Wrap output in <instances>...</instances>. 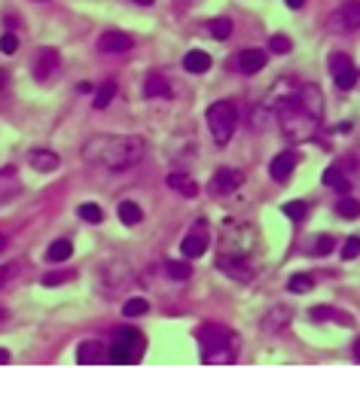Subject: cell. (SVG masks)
I'll return each instance as SVG.
<instances>
[{
	"instance_id": "1",
	"label": "cell",
	"mask_w": 360,
	"mask_h": 399,
	"mask_svg": "<svg viewBox=\"0 0 360 399\" xmlns=\"http://www.w3.org/2000/svg\"><path fill=\"white\" fill-rule=\"evenodd\" d=\"M146 156L144 137L135 135H98L83 146V159L107 171H126Z\"/></svg>"
},
{
	"instance_id": "2",
	"label": "cell",
	"mask_w": 360,
	"mask_h": 399,
	"mask_svg": "<svg viewBox=\"0 0 360 399\" xmlns=\"http://www.w3.org/2000/svg\"><path fill=\"white\" fill-rule=\"evenodd\" d=\"M321 119H324V116L312 113L308 107L299 104V95H296V101H293L287 110L278 113V125H281L284 137H287L290 144H305V140H312L314 135H318V128H321Z\"/></svg>"
},
{
	"instance_id": "3",
	"label": "cell",
	"mask_w": 360,
	"mask_h": 399,
	"mask_svg": "<svg viewBox=\"0 0 360 399\" xmlns=\"http://www.w3.org/2000/svg\"><path fill=\"white\" fill-rule=\"evenodd\" d=\"M198 342H202V360L205 363H232L235 353H238V342H235V332L217 323H205L198 329Z\"/></svg>"
},
{
	"instance_id": "4",
	"label": "cell",
	"mask_w": 360,
	"mask_h": 399,
	"mask_svg": "<svg viewBox=\"0 0 360 399\" xmlns=\"http://www.w3.org/2000/svg\"><path fill=\"white\" fill-rule=\"evenodd\" d=\"M205 119H208L214 144L226 146L232 140L235 128H238V110H235V104H229V101H214V104L208 107V113H205Z\"/></svg>"
},
{
	"instance_id": "5",
	"label": "cell",
	"mask_w": 360,
	"mask_h": 399,
	"mask_svg": "<svg viewBox=\"0 0 360 399\" xmlns=\"http://www.w3.org/2000/svg\"><path fill=\"white\" fill-rule=\"evenodd\" d=\"M141 353H144V335L138 329H116L113 342L107 344V357L116 366L135 363V360H141Z\"/></svg>"
},
{
	"instance_id": "6",
	"label": "cell",
	"mask_w": 360,
	"mask_h": 399,
	"mask_svg": "<svg viewBox=\"0 0 360 399\" xmlns=\"http://www.w3.org/2000/svg\"><path fill=\"white\" fill-rule=\"evenodd\" d=\"M254 228L251 226H241V223H226L223 226V253L229 256H247L254 250Z\"/></svg>"
},
{
	"instance_id": "7",
	"label": "cell",
	"mask_w": 360,
	"mask_h": 399,
	"mask_svg": "<svg viewBox=\"0 0 360 399\" xmlns=\"http://www.w3.org/2000/svg\"><path fill=\"white\" fill-rule=\"evenodd\" d=\"M299 86L296 79H281V83H275L272 86V92H269V98H266V110L272 116H278L281 110H287L293 101H296V95H299Z\"/></svg>"
},
{
	"instance_id": "8",
	"label": "cell",
	"mask_w": 360,
	"mask_h": 399,
	"mask_svg": "<svg viewBox=\"0 0 360 399\" xmlns=\"http://www.w3.org/2000/svg\"><path fill=\"white\" fill-rule=\"evenodd\" d=\"M330 70H333V83L339 86L342 92H351V88L357 86L360 70L354 68V61H351L348 55H342V52L330 55Z\"/></svg>"
},
{
	"instance_id": "9",
	"label": "cell",
	"mask_w": 360,
	"mask_h": 399,
	"mask_svg": "<svg viewBox=\"0 0 360 399\" xmlns=\"http://www.w3.org/2000/svg\"><path fill=\"white\" fill-rule=\"evenodd\" d=\"M208 223L205 220H198V223L187 232V238L180 241V253L187 256V260H198V256H205V250H208Z\"/></svg>"
},
{
	"instance_id": "10",
	"label": "cell",
	"mask_w": 360,
	"mask_h": 399,
	"mask_svg": "<svg viewBox=\"0 0 360 399\" xmlns=\"http://www.w3.org/2000/svg\"><path fill=\"white\" fill-rule=\"evenodd\" d=\"M58 68H61V55H58L53 46L37 49V55H34V61H31V77L37 79V83H46V79L53 77Z\"/></svg>"
},
{
	"instance_id": "11",
	"label": "cell",
	"mask_w": 360,
	"mask_h": 399,
	"mask_svg": "<svg viewBox=\"0 0 360 399\" xmlns=\"http://www.w3.org/2000/svg\"><path fill=\"white\" fill-rule=\"evenodd\" d=\"M217 269L223 271V275H229L232 280H238V284H247V280H254V265L247 262V256L220 253V256H217Z\"/></svg>"
},
{
	"instance_id": "12",
	"label": "cell",
	"mask_w": 360,
	"mask_h": 399,
	"mask_svg": "<svg viewBox=\"0 0 360 399\" xmlns=\"http://www.w3.org/2000/svg\"><path fill=\"white\" fill-rule=\"evenodd\" d=\"M360 28V0H345L342 10L330 16V31H354Z\"/></svg>"
},
{
	"instance_id": "13",
	"label": "cell",
	"mask_w": 360,
	"mask_h": 399,
	"mask_svg": "<svg viewBox=\"0 0 360 399\" xmlns=\"http://www.w3.org/2000/svg\"><path fill=\"white\" fill-rule=\"evenodd\" d=\"M241 186H245V174H241L238 168H217L208 189L214 192V195H229V192L241 189Z\"/></svg>"
},
{
	"instance_id": "14",
	"label": "cell",
	"mask_w": 360,
	"mask_h": 399,
	"mask_svg": "<svg viewBox=\"0 0 360 399\" xmlns=\"http://www.w3.org/2000/svg\"><path fill=\"white\" fill-rule=\"evenodd\" d=\"M131 46H135V40H131V34H126V31H104L98 37V52H104V55H122V52H129Z\"/></svg>"
},
{
	"instance_id": "15",
	"label": "cell",
	"mask_w": 360,
	"mask_h": 399,
	"mask_svg": "<svg viewBox=\"0 0 360 399\" xmlns=\"http://www.w3.org/2000/svg\"><path fill=\"white\" fill-rule=\"evenodd\" d=\"M299 165V156L293 150H284V153H278L275 159L269 162V177L272 180H278V183H284L287 177L293 174V168Z\"/></svg>"
},
{
	"instance_id": "16",
	"label": "cell",
	"mask_w": 360,
	"mask_h": 399,
	"mask_svg": "<svg viewBox=\"0 0 360 399\" xmlns=\"http://www.w3.org/2000/svg\"><path fill=\"white\" fill-rule=\"evenodd\" d=\"M77 360L86 366H98V363H107V344L98 342V338H89V342H83L77 347Z\"/></svg>"
},
{
	"instance_id": "17",
	"label": "cell",
	"mask_w": 360,
	"mask_h": 399,
	"mask_svg": "<svg viewBox=\"0 0 360 399\" xmlns=\"http://www.w3.org/2000/svg\"><path fill=\"white\" fill-rule=\"evenodd\" d=\"M269 55L263 52V49H245V52H238V70L247 73V77H254V73H260L266 68Z\"/></svg>"
},
{
	"instance_id": "18",
	"label": "cell",
	"mask_w": 360,
	"mask_h": 399,
	"mask_svg": "<svg viewBox=\"0 0 360 399\" xmlns=\"http://www.w3.org/2000/svg\"><path fill=\"white\" fill-rule=\"evenodd\" d=\"M165 183H168V189L180 192L183 198H196V195H198V183H196L187 171H171V174L165 177Z\"/></svg>"
},
{
	"instance_id": "19",
	"label": "cell",
	"mask_w": 360,
	"mask_h": 399,
	"mask_svg": "<svg viewBox=\"0 0 360 399\" xmlns=\"http://www.w3.org/2000/svg\"><path fill=\"white\" fill-rule=\"evenodd\" d=\"M28 162H31L34 171H40V174H53L55 168L61 165L58 153H53V150H31L28 153Z\"/></svg>"
},
{
	"instance_id": "20",
	"label": "cell",
	"mask_w": 360,
	"mask_h": 399,
	"mask_svg": "<svg viewBox=\"0 0 360 399\" xmlns=\"http://www.w3.org/2000/svg\"><path fill=\"white\" fill-rule=\"evenodd\" d=\"M144 95L146 98H171V86H168V79L162 73L153 70L150 77L144 79Z\"/></svg>"
},
{
	"instance_id": "21",
	"label": "cell",
	"mask_w": 360,
	"mask_h": 399,
	"mask_svg": "<svg viewBox=\"0 0 360 399\" xmlns=\"http://www.w3.org/2000/svg\"><path fill=\"white\" fill-rule=\"evenodd\" d=\"M321 180H324V186H327V189L339 192V195H351V180L342 174V168H327Z\"/></svg>"
},
{
	"instance_id": "22",
	"label": "cell",
	"mask_w": 360,
	"mask_h": 399,
	"mask_svg": "<svg viewBox=\"0 0 360 399\" xmlns=\"http://www.w3.org/2000/svg\"><path fill=\"white\" fill-rule=\"evenodd\" d=\"M183 70H189V73H208L211 70V55L202 52V49H189V52L183 55Z\"/></svg>"
},
{
	"instance_id": "23",
	"label": "cell",
	"mask_w": 360,
	"mask_h": 399,
	"mask_svg": "<svg viewBox=\"0 0 360 399\" xmlns=\"http://www.w3.org/2000/svg\"><path fill=\"white\" fill-rule=\"evenodd\" d=\"M70 256H73V244L68 238L53 241V244H49V250H46V260L49 262H68Z\"/></svg>"
},
{
	"instance_id": "24",
	"label": "cell",
	"mask_w": 360,
	"mask_h": 399,
	"mask_svg": "<svg viewBox=\"0 0 360 399\" xmlns=\"http://www.w3.org/2000/svg\"><path fill=\"white\" fill-rule=\"evenodd\" d=\"M336 250V238H330V235H318V238H312V244L305 247L308 256H330Z\"/></svg>"
},
{
	"instance_id": "25",
	"label": "cell",
	"mask_w": 360,
	"mask_h": 399,
	"mask_svg": "<svg viewBox=\"0 0 360 399\" xmlns=\"http://www.w3.org/2000/svg\"><path fill=\"white\" fill-rule=\"evenodd\" d=\"M120 220L126 226H138L144 220V211H141V204H135V202H122L120 204Z\"/></svg>"
},
{
	"instance_id": "26",
	"label": "cell",
	"mask_w": 360,
	"mask_h": 399,
	"mask_svg": "<svg viewBox=\"0 0 360 399\" xmlns=\"http://www.w3.org/2000/svg\"><path fill=\"white\" fill-rule=\"evenodd\" d=\"M336 213H339L342 220H357L360 217V202H354L351 195H342L339 204H336Z\"/></svg>"
},
{
	"instance_id": "27",
	"label": "cell",
	"mask_w": 360,
	"mask_h": 399,
	"mask_svg": "<svg viewBox=\"0 0 360 399\" xmlns=\"http://www.w3.org/2000/svg\"><path fill=\"white\" fill-rule=\"evenodd\" d=\"M113 95H116V83H113V79H107L104 86H98V92H95V101H92L95 110H104L110 101H113Z\"/></svg>"
},
{
	"instance_id": "28",
	"label": "cell",
	"mask_w": 360,
	"mask_h": 399,
	"mask_svg": "<svg viewBox=\"0 0 360 399\" xmlns=\"http://www.w3.org/2000/svg\"><path fill=\"white\" fill-rule=\"evenodd\" d=\"M287 290L296 293V295L312 293V290H314V278H312V275H293V278L287 280Z\"/></svg>"
},
{
	"instance_id": "29",
	"label": "cell",
	"mask_w": 360,
	"mask_h": 399,
	"mask_svg": "<svg viewBox=\"0 0 360 399\" xmlns=\"http://www.w3.org/2000/svg\"><path fill=\"white\" fill-rule=\"evenodd\" d=\"M232 19H214V21H208V31L214 40H229V34H232Z\"/></svg>"
},
{
	"instance_id": "30",
	"label": "cell",
	"mask_w": 360,
	"mask_h": 399,
	"mask_svg": "<svg viewBox=\"0 0 360 399\" xmlns=\"http://www.w3.org/2000/svg\"><path fill=\"white\" fill-rule=\"evenodd\" d=\"M165 275L171 278V280H187L189 275H193V265H189V262H178V260H171V262H165Z\"/></svg>"
},
{
	"instance_id": "31",
	"label": "cell",
	"mask_w": 360,
	"mask_h": 399,
	"mask_svg": "<svg viewBox=\"0 0 360 399\" xmlns=\"http://www.w3.org/2000/svg\"><path fill=\"white\" fill-rule=\"evenodd\" d=\"M146 311H150V302L141 299V295H135V299H129L126 305H122V314H126L129 320H131V317H144Z\"/></svg>"
},
{
	"instance_id": "32",
	"label": "cell",
	"mask_w": 360,
	"mask_h": 399,
	"mask_svg": "<svg viewBox=\"0 0 360 399\" xmlns=\"http://www.w3.org/2000/svg\"><path fill=\"white\" fill-rule=\"evenodd\" d=\"M77 213L86 220V223H92V226H98L101 220H104V211H101L95 202H83V204H79V211H77Z\"/></svg>"
},
{
	"instance_id": "33",
	"label": "cell",
	"mask_w": 360,
	"mask_h": 399,
	"mask_svg": "<svg viewBox=\"0 0 360 399\" xmlns=\"http://www.w3.org/2000/svg\"><path fill=\"white\" fill-rule=\"evenodd\" d=\"M290 323V311L287 308H275V311H269V317H266V329L272 332V329H284Z\"/></svg>"
},
{
	"instance_id": "34",
	"label": "cell",
	"mask_w": 360,
	"mask_h": 399,
	"mask_svg": "<svg viewBox=\"0 0 360 399\" xmlns=\"http://www.w3.org/2000/svg\"><path fill=\"white\" fill-rule=\"evenodd\" d=\"M281 211H284V217L293 220V223H303V220L308 217V204L305 202H287Z\"/></svg>"
},
{
	"instance_id": "35",
	"label": "cell",
	"mask_w": 360,
	"mask_h": 399,
	"mask_svg": "<svg viewBox=\"0 0 360 399\" xmlns=\"http://www.w3.org/2000/svg\"><path fill=\"white\" fill-rule=\"evenodd\" d=\"M269 46H272V52H275V55H287L293 49V43H290V37H284V34H272Z\"/></svg>"
},
{
	"instance_id": "36",
	"label": "cell",
	"mask_w": 360,
	"mask_h": 399,
	"mask_svg": "<svg viewBox=\"0 0 360 399\" xmlns=\"http://www.w3.org/2000/svg\"><path fill=\"white\" fill-rule=\"evenodd\" d=\"M357 256H360V238L351 235V238L342 244V260H357Z\"/></svg>"
},
{
	"instance_id": "37",
	"label": "cell",
	"mask_w": 360,
	"mask_h": 399,
	"mask_svg": "<svg viewBox=\"0 0 360 399\" xmlns=\"http://www.w3.org/2000/svg\"><path fill=\"white\" fill-rule=\"evenodd\" d=\"M0 52H3V55H16L19 52V37L16 34H3V37H0Z\"/></svg>"
},
{
	"instance_id": "38",
	"label": "cell",
	"mask_w": 360,
	"mask_h": 399,
	"mask_svg": "<svg viewBox=\"0 0 360 399\" xmlns=\"http://www.w3.org/2000/svg\"><path fill=\"white\" fill-rule=\"evenodd\" d=\"M336 314H339V311H336V308H324V305H321V308H312V320H339L342 323V317H336Z\"/></svg>"
},
{
	"instance_id": "39",
	"label": "cell",
	"mask_w": 360,
	"mask_h": 399,
	"mask_svg": "<svg viewBox=\"0 0 360 399\" xmlns=\"http://www.w3.org/2000/svg\"><path fill=\"white\" fill-rule=\"evenodd\" d=\"M70 278H73L70 271H53V275L43 278V284H46V286H58V284H64V280H70Z\"/></svg>"
},
{
	"instance_id": "40",
	"label": "cell",
	"mask_w": 360,
	"mask_h": 399,
	"mask_svg": "<svg viewBox=\"0 0 360 399\" xmlns=\"http://www.w3.org/2000/svg\"><path fill=\"white\" fill-rule=\"evenodd\" d=\"M10 278H16V265H0V290L6 286Z\"/></svg>"
},
{
	"instance_id": "41",
	"label": "cell",
	"mask_w": 360,
	"mask_h": 399,
	"mask_svg": "<svg viewBox=\"0 0 360 399\" xmlns=\"http://www.w3.org/2000/svg\"><path fill=\"white\" fill-rule=\"evenodd\" d=\"M284 3H287L290 10H299V6H305V0H284Z\"/></svg>"
},
{
	"instance_id": "42",
	"label": "cell",
	"mask_w": 360,
	"mask_h": 399,
	"mask_svg": "<svg viewBox=\"0 0 360 399\" xmlns=\"http://www.w3.org/2000/svg\"><path fill=\"white\" fill-rule=\"evenodd\" d=\"M3 363H10V351H6V347H0V366Z\"/></svg>"
},
{
	"instance_id": "43",
	"label": "cell",
	"mask_w": 360,
	"mask_h": 399,
	"mask_svg": "<svg viewBox=\"0 0 360 399\" xmlns=\"http://www.w3.org/2000/svg\"><path fill=\"white\" fill-rule=\"evenodd\" d=\"M6 247H10V238H6V235H3V232H0V253H3V250H6Z\"/></svg>"
},
{
	"instance_id": "44",
	"label": "cell",
	"mask_w": 360,
	"mask_h": 399,
	"mask_svg": "<svg viewBox=\"0 0 360 399\" xmlns=\"http://www.w3.org/2000/svg\"><path fill=\"white\" fill-rule=\"evenodd\" d=\"M351 353H354V360H357V363H360V338H357V342H354V347H351Z\"/></svg>"
},
{
	"instance_id": "45",
	"label": "cell",
	"mask_w": 360,
	"mask_h": 399,
	"mask_svg": "<svg viewBox=\"0 0 360 399\" xmlns=\"http://www.w3.org/2000/svg\"><path fill=\"white\" fill-rule=\"evenodd\" d=\"M3 86H6V73L0 70V92H3Z\"/></svg>"
},
{
	"instance_id": "46",
	"label": "cell",
	"mask_w": 360,
	"mask_h": 399,
	"mask_svg": "<svg viewBox=\"0 0 360 399\" xmlns=\"http://www.w3.org/2000/svg\"><path fill=\"white\" fill-rule=\"evenodd\" d=\"M135 3H138V6H150L153 0H135Z\"/></svg>"
}]
</instances>
